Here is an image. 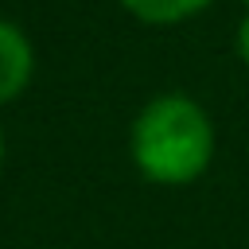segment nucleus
Instances as JSON below:
<instances>
[{"label":"nucleus","mask_w":249,"mask_h":249,"mask_svg":"<svg viewBox=\"0 0 249 249\" xmlns=\"http://www.w3.org/2000/svg\"><path fill=\"white\" fill-rule=\"evenodd\" d=\"M214 121L191 93H156L128 128V156L140 179L156 187L198 183L214 160Z\"/></svg>","instance_id":"obj_1"},{"label":"nucleus","mask_w":249,"mask_h":249,"mask_svg":"<svg viewBox=\"0 0 249 249\" xmlns=\"http://www.w3.org/2000/svg\"><path fill=\"white\" fill-rule=\"evenodd\" d=\"M35 78V47H31V35L0 16V105H12L16 97L27 93Z\"/></svg>","instance_id":"obj_2"},{"label":"nucleus","mask_w":249,"mask_h":249,"mask_svg":"<svg viewBox=\"0 0 249 249\" xmlns=\"http://www.w3.org/2000/svg\"><path fill=\"white\" fill-rule=\"evenodd\" d=\"M210 4L214 0H121V8L148 27H179L195 16H202Z\"/></svg>","instance_id":"obj_3"},{"label":"nucleus","mask_w":249,"mask_h":249,"mask_svg":"<svg viewBox=\"0 0 249 249\" xmlns=\"http://www.w3.org/2000/svg\"><path fill=\"white\" fill-rule=\"evenodd\" d=\"M233 51H237L241 66L249 70V8H245V16H241V19H237V27H233Z\"/></svg>","instance_id":"obj_4"},{"label":"nucleus","mask_w":249,"mask_h":249,"mask_svg":"<svg viewBox=\"0 0 249 249\" xmlns=\"http://www.w3.org/2000/svg\"><path fill=\"white\" fill-rule=\"evenodd\" d=\"M4 160H8V144H4V128H0V175H4Z\"/></svg>","instance_id":"obj_5"},{"label":"nucleus","mask_w":249,"mask_h":249,"mask_svg":"<svg viewBox=\"0 0 249 249\" xmlns=\"http://www.w3.org/2000/svg\"><path fill=\"white\" fill-rule=\"evenodd\" d=\"M245 8H249V0H245Z\"/></svg>","instance_id":"obj_6"}]
</instances>
